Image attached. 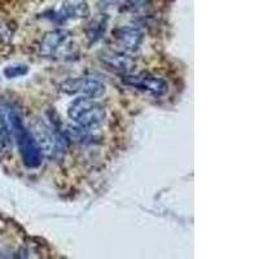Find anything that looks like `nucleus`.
<instances>
[{
  "label": "nucleus",
  "instance_id": "obj_5",
  "mask_svg": "<svg viewBox=\"0 0 259 259\" xmlns=\"http://www.w3.org/2000/svg\"><path fill=\"white\" fill-rule=\"evenodd\" d=\"M113 39L126 52H136L144 41V32L135 26H121L113 30Z\"/></svg>",
  "mask_w": 259,
  "mask_h": 259
},
{
  "label": "nucleus",
  "instance_id": "obj_7",
  "mask_svg": "<svg viewBox=\"0 0 259 259\" xmlns=\"http://www.w3.org/2000/svg\"><path fill=\"white\" fill-rule=\"evenodd\" d=\"M101 61L117 71H128L134 68L133 59L121 52H104Z\"/></svg>",
  "mask_w": 259,
  "mask_h": 259
},
{
  "label": "nucleus",
  "instance_id": "obj_12",
  "mask_svg": "<svg viewBox=\"0 0 259 259\" xmlns=\"http://www.w3.org/2000/svg\"><path fill=\"white\" fill-rule=\"evenodd\" d=\"M12 35H13V31L11 30V27H9L7 24H4V22H0V40L2 41L9 40V39L12 38Z\"/></svg>",
  "mask_w": 259,
  "mask_h": 259
},
{
  "label": "nucleus",
  "instance_id": "obj_4",
  "mask_svg": "<svg viewBox=\"0 0 259 259\" xmlns=\"http://www.w3.org/2000/svg\"><path fill=\"white\" fill-rule=\"evenodd\" d=\"M70 40V32L68 30L57 29L53 31H48L38 46V52L45 59H55L60 56L62 50L68 48V43Z\"/></svg>",
  "mask_w": 259,
  "mask_h": 259
},
{
  "label": "nucleus",
  "instance_id": "obj_11",
  "mask_svg": "<svg viewBox=\"0 0 259 259\" xmlns=\"http://www.w3.org/2000/svg\"><path fill=\"white\" fill-rule=\"evenodd\" d=\"M152 0H126V8L130 11H138L149 6Z\"/></svg>",
  "mask_w": 259,
  "mask_h": 259
},
{
  "label": "nucleus",
  "instance_id": "obj_10",
  "mask_svg": "<svg viewBox=\"0 0 259 259\" xmlns=\"http://www.w3.org/2000/svg\"><path fill=\"white\" fill-rule=\"evenodd\" d=\"M27 71H29V68H27L26 65L16 64L4 69V75L7 78H17L21 77V75H25Z\"/></svg>",
  "mask_w": 259,
  "mask_h": 259
},
{
  "label": "nucleus",
  "instance_id": "obj_6",
  "mask_svg": "<svg viewBox=\"0 0 259 259\" xmlns=\"http://www.w3.org/2000/svg\"><path fill=\"white\" fill-rule=\"evenodd\" d=\"M90 15V7L84 0H70L65 2L59 11H56L53 18L59 21L65 20H78V18H85Z\"/></svg>",
  "mask_w": 259,
  "mask_h": 259
},
{
  "label": "nucleus",
  "instance_id": "obj_9",
  "mask_svg": "<svg viewBox=\"0 0 259 259\" xmlns=\"http://www.w3.org/2000/svg\"><path fill=\"white\" fill-rule=\"evenodd\" d=\"M90 130H85L83 127H74V126H66L64 130V134L66 136V139L71 140L74 143H87V140L90 139Z\"/></svg>",
  "mask_w": 259,
  "mask_h": 259
},
{
  "label": "nucleus",
  "instance_id": "obj_1",
  "mask_svg": "<svg viewBox=\"0 0 259 259\" xmlns=\"http://www.w3.org/2000/svg\"><path fill=\"white\" fill-rule=\"evenodd\" d=\"M69 119L85 130H94L103 126L106 121V110L104 105L95 99L80 96L68 108Z\"/></svg>",
  "mask_w": 259,
  "mask_h": 259
},
{
  "label": "nucleus",
  "instance_id": "obj_2",
  "mask_svg": "<svg viewBox=\"0 0 259 259\" xmlns=\"http://www.w3.org/2000/svg\"><path fill=\"white\" fill-rule=\"evenodd\" d=\"M60 90L66 95H82L90 99H99L104 96L106 92V87L100 80L95 78L79 77L65 79L60 84Z\"/></svg>",
  "mask_w": 259,
  "mask_h": 259
},
{
  "label": "nucleus",
  "instance_id": "obj_3",
  "mask_svg": "<svg viewBox=\"0 0 259 259\" xmlns=\"http://www.w3.org/2000/svg\"><path fill=\"white\" fill-rule=\"evenodd\" d=\"M122 82L156 97L165 96L168 91V83L165 79L150 74H127L122 78Z\"/></svg>",
  "mask_w": 259,
  "mask_h": 259
},
{
  "label": "nucleus",
  "instance_id": "obj_8",
  "mask_svg": "<svg viewBox=\"0 0 259 259\" xmlns=\"http://www.w3.org/2000/svg\"><path fill=\"white\" fill-rule=\"evenodd\" d=\"M106 22H108V20L104 17H99L96 20L91 21V24L87 27V38L90 39L91 43L99 40L103 36L106 29Z\"/></svg>",
  "mask_w": 259,
  "mask_h": 259
}]
</instances>
